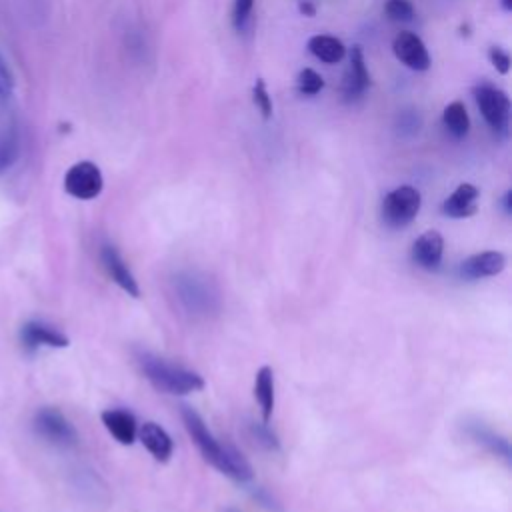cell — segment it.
<instances>
[{"instance_id":"1","label":"cell","mask_w":512,"mask_h":512,"mask_svg":"<svg viewBox=\"0 0 512 512\" xmlns=\"http://www.w3.org/2000/svg\"><path fill=\"white\" fill-rule=\"evenodd\" d=\"M180 414L184 420V426L192 438V442L198 446L202 458L206 462H210L216 470H220L222 474L230 476L232 480L238 482H248L252 478V468L250 464L244 460V456L240 452H236L230 446H222L212 432L208 430L206 422L202 420V416L192 410L190 406H180Z\"/></svg>"},{"instance_id":"2","label":"cell","mask_w":512,"mask_h":512,"mask_svg":"<svg viewBox=\"0 0 512 512\" xmlns=\"http://www.w3.org/2000/svg\"><path fill=\"white\" fill-rule=\"evenodd\" d=\"M140 368L154 388L168 394H188L204 388V380L198 372L172 364L154 354H140Z\"/></svg>"},{"instance_id":"3","label":"cell","mask_w":512,"mask_h":512,"mask_svg":"<svg viewBox=\"0 0 512 512\" xmlns=\"http://www.w3.org/2000/svg\"><path fill=\"white\" fill-rule=\"evenodd\" d=\"M472 94L486 124L496 134H504L510 122V98L506 96V92L492 84L480 82L472 88Z\"/></svg>"},{"instance_id":"4","label":"cell","mask_w":512,"mask_h":512,"mask_svg":"<svg viewBox=\"0 0 512 512\" xmlns=\"http://www.w3.org/2000/svg\"><path fill=\"white\" fill-rule=\"evenodd\" d=\"M420 204L422 198L414 186H398L384 196L382 218L390 228H404L416 218Z\"/></svg>"},{"instance_id":"5","label":"cell","mask_w":512,"mask_h":512,"mask_svg":"<svg viewBox=\"0 0 512 512\" xmlns=\"http://www.w3.org/2000/svg\"><path fill=\"white\" fill-rule=\"evenodd\" d=\"M174 286L178 300L190 314H208L210 310H214L216 294L212 292L210 282H206V278H198L196 274H184L178 276Z\"/></svg>"},{"instance_id":"6","label":"cell","mask_w":512,"mask_h":512,"mask_svg":"<svg viewBox=\"0 0 512 512\" xmlns=\"http://www.w3.org/2000/svg\"><path fill=\"white\" fill-rule=\"evenodd\" d=\"M102 172L94 162L82 160L68 168L64 176V190L78 200H92L102 192Z\"/></svg>"},{"instance_id":"7","label":"cell","mask_w":512,"mask_h":512,"mask_svg":"<svg viewBox=\"0 0 512 512\" xmlns=\"http://www.w3.org/2000/svg\"><path fill=\"white\" fill-rule=\"evenodd\" d=\"M36 432L52 444L72 446L76 442V430L66 416L56 408H42L34 416Z\"/></svg>"},{"instance_id":"8","label":"cell","mask_w":512,"mask_h":512,"mask_svg":"<svg viewBox=\"0 0 512 512\" xmlns=\"http://www.w3.org/2000/svg\"><path fill=\"white\" fill-rule=\"evenodd\" d=\"M392 50H394V56L410 70L424 72L430 68V54L422 38L414 32H400L392 42Z\"/></svg>"},{"instance_id":"9","label":"cell","mask_w":512,"mask_h":512,"mask_svg":"<svg viewBox=\"0 0 512 512\" xmlns=\"http://www.w3.org/2000/svg\"><path fill=\"white\" fill-rule=\"evenodd\" d=\"M100 258H102V264L108 272V276L112 278V282H116L124 292H128L132 298H138L140 296V288H138V282L134 278V274L130 272L128 264L124 262V258L120 256V252L110 246V244H104L102 250H100Z\"/></svg>"},{"instance_id":"10","label":"cell","mask_w":512,"mask_h":512,"mask_svg":"<svg viewBox=\"0 0 512 512\" xmlns=\"http://www.w3.org/2000/svg\"><path fill=\"white\" fill-rule=\"evenodd\" d=\"M442 252L444 240L436 230H426L412 244V260L424 270H436L442 262Z\"/></svg>"},{"instance_id":"11","label":"cell","mask_w":512,"mask_h":512,"mask_svg":"<svg viewBox=\"0 0 512 512\" xmlns=\"http://www.w3.org/2000/svg\"><path fill=\"white\" fill-rule=\"evenodd\" d=\"M504 266H506V256L502 252L486 250V252L474 254L468 260H464L460 266V274L468 280H478V278H488V276L500 274L504 270Z\"/></svg>"},{"instance_id":"12","label":"cell","mask_w":512,"mask_h":512,"mask_svg":"<svg viewBox=\"0 0 512 512\" xmlns=\"http://www.w3.org/2000/svg\"><path fill=\"white\" fill-rule=\"evenodd\" d=\"M478 188L470 182H462L444 202H442V212L450 218H468L476 214L478 210Z\"/></svg>"},{"instance_id":"13","label":"cell","mask_w":512,"mask_h":512,"mask_svg":"<svg viewBox=\"0 0 512 512\" xmlns=\"http://www.w3.org/2000/svg\"><path fill=\"white\" fill-rule=\"evenodd\" d=\"M368 84H370V74H368V68H366L364 52H362V46L356 44V46H352L350 64H348L344 84H342L344 96L358 98L368 88Z\"/></svg>"},{"instance_id":"14","label":"cell","mask_w":512,"mask_h":512,"mask_svg":"<svg viewBox=\"0 0 512 512\" xmlns=\"http://www.w3.org/2000/svg\"><path fill=\"white\" fill-rule=\"evenodd\" d=\"M102 424L106 426V430L120 442L130 446L136 440L138 434V426H136V418L132 412L128 410H120V408H110L102 412Z\"/></svg>"},{"instance_id":"15","label":"cell","mask_w":512,"mask_h":512,"mask_svg":"<svg viewBox=\"0 0 512 512\" xmlns=\"http://www.w3.org/2000/svg\"><path fill=\"white\" fill-rule=\"evenodd\" d=\"M138 436H140V442L146 446V450L154 456V460L158 462L170 460L174 444L162 426H158L156 422H144L142 428L138 430Z\"/></svg>"},{"instance_id":"16","label":"cell","mask_w":512,"mask_h":512,"mask_svg":"<svg viewBox=\"0 0 512 512\" xmlns=\"http://www.w3.org/2000/svg\"><path fill=\"white\" fill-rule=\"evenodd\" d=\"M22 342L26 348H36V346H52V348H64L68 346V338L60 334L58 330L42 324V322H28L22 326Z\"/></svg>"},{"instance_id":"17","label":"cell","mask_w":512,"mask_h":512,"mask_svg":"<svg viewBox=\"0 0 512 512\" xmlns=\"http://www.w3.org/2000/svg\"><path fill=\"white\" fill-rule=\"evenodd\" d=\"M254 398L260 406L262 420L268 422L274 412V372L270 366H262L254 378Z\"/></svg>"},{"instance_id":"18","label":"cell","mask_w":512,"mask_h":512,"mask_svg":"<svg viewBox=\"0 0 512 512\" xmlns=\"http://www.w3.org/2000/svg\"><path fill=\"white\" fill-rule=\"evenodd\" d=\"M308 50L326 64H336L346 56V48L342 40L328 36V34H316L308 40Z\"/></svg>"},{"instance_id":"19","label":"cell","mask_w":512,"mask_h":512,"mask_svg":"<svg viewBox=\"0 0 512 512\" xmlns=\"http://www.w3.org/2000/svg\"><path fill=\"white\" fill-rule=\"evenodd\" d=\"M442 122H444L446 130H448L454 138L462 140V138L468 134V130H470V118H468V112H466L464 102H460V100L450 102V104L444 108V112H442Z\"/></svg>"},{"instance_id":"20","label":"cell","mask_w":512,"mask_h":512,"mask_svg":"<svg viewBox=\"0 0 512 512\" xmlns=\"http://www.w3.org/2000/svg\"><path fill=\"white\" fill-rule=\"evenodd\" d=\"M18 150H20V144H18V134L14 128L6 130L0 134V172H4L6 168H10L16 158H18Z\"/></svg>"},{"instance_id":"21","label":"cell","mask_w":512,"mask_h":512,"mask_svg":"<svg viewBox=\"0 0 512 512\" xmlns=\"http://www.w3.org/2000/svg\"><path fill=\"white\" fill-rule=\"evenodd\" d=\"M324 88V78L312 70V68H304L298 74V92L304 96H314Z\"/></svg>"},{"instance_id":"22","label":"cell","mask_w":512,"mask_h":512,"mask_svg":"<svg viewBox=\"0 0 512 512\" xmlns=\"http://www.w3.org/2000/svg\"><path fill=\"white\" fill-rule=\"evenodd\" d=\"M384 12L390 22H410L414 20V6L408 0H388Z\"/></svg>"},{"instance_id":"23","label":"cell","mask_w":512,"mask_h":512,"mask_svg":"<svg viewBox=\"0 0 512 512\" xmlns=\"http://www.w3.org/2000/svg\"><path fill=\"white\" fill-rule=\"evenodd\" d=\"M254 104L258 106V110L262 112V116L268 120L272 116V100H270V94L266 90V84L262 78L256 80L254 84Z\"/></svg>"},{"instance_id":"24","label":"cell","mask_w":512,"mask_h":512,"mask_svg":"<svg viewBox=\"0 0 512 512\" xmlns=\"http://www.w3.org/2000/svg\"><path fill=\"white\" fill-rule=\"evenodd\" d=\"M252 8H254V0H234V8H232V22H234V28L240 32L244 30L250 14H252Z\"/></svg>"},{"instance_id":"25","label":"cell","mask_w":512,"mask_h":512,"mask_svg":"<svg viewBox=\"0 0 512 512\" xmlns=\"http://www.w3.org/2000/svg\"><path fill=\"white\" fill-rule=\"evenodd\" d=\"M12 88H14V76L10 66L6 64L4 56L0 54V104H4L10 96H12Z\"/></svg>"},{"instance_id":"26","label":"cell","mask_w":512,"mask_h":512,"mask_svg":"<svg viewBox=\"0 0 512 512\" xmlns=\"http://www.w3.org/2000/svg\"><path fill=\"white\" fill-rule=\"evenodd\" d=\"M488 58H490L492 66H494L500 74H508V70H510V56H508L506 50H502V48H498V46H492V48L488 50Z\"/></svg>"},{"instance_id":"27","label":"cell","mask_w":512,"mask_h":512,"mask_svg":"<svg viewBox=\"0 0 512 512\" xmlns=\"http://www.w3.org/2000/svg\"><path fill=\"white\" fill-rule=\"evenodd\" d=\"M298 10H300V14L308 16V18H312V16L316 14V6H314L310 0H300V4H298Z\"/></svg>"},{"instance_id":"28","label":"cell","mask_w":512,"mask_h":512,"mask_svg":"<svg viewBox=\"0 0 512 512\" xmlns=\"http://www.w3.org/2000/svg\"><path fill=\"white\" fill-rule=\"evenodd\" d=\"M502 204H504V212H506V214H510V212H512V192H510V190L504 194Z\"/></svg>"},{"instance_id":"29","label":"cell","mask_w":512,"mask_h":512,"mask_svg":"<svg viewBox=\"0 0 512 512\" xmlns=\"http://www.w3.org/2000/svg\"><path fill=\"white\" fill-rule=\"evenodd\" d=\"M500 6H502V10L510 12L512 10V0H500Z\"/></svg>"},{"instance_id":"30","label":"cell","mask_w":512,"mask_h":512,"mask_svg":"<svg viewBox=\"0 0 512 512\" xmlns=\"http://www.w3.org/2000/svg\"><path fill=\"white\" fill-rule=\"evenodd\" d=\"M226 512H238V510H234V508H228V510H226Z\"/></svg>"}]
</instances>
